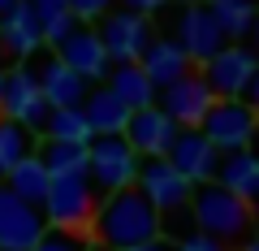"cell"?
<instances>
[{
  "mask_svg": "<svg viewBox=\"0 0 259 251\" xmlns=\"http://www.w3.org/2000/svg\"><path fill=\"white\" fill-rule=\"evenodd\" d=\"M250 152H255V156H259V130H255V139H250Z\"/></svg>",
  "mask_w": 259,
  "mask_h": 251,
  "instance_id": "37",
  "label": "cell"
},
{
  "mask_svg": "<svg viewBox=\"0 0 259 251\" xmlns=\"http://www.w3.org/2000/svg\"><path fill=\"white\" fill-rule=\"evenodd\" d=\"M52 56L61 61L65 69H74L87 87H91V83H104V78H108V69H112L108 56H104V48H100L95 26H87V22H78V26L52 48Z\"/></svg>",
  "mask_w": 259,
  "mask_h": 251,
  "instance_id": "12",
  "label": "cell"
},
{
  "mask_svg": "<svg viewBox=\"0 0 259 251\" xmlns=\"http://www.w3.org/2000/svg\"><path fill=\"white\" fill-rule=\"evenodd\" d=\"M65 5H69V13H74L78 22H87V26H91V22L104 18V13H112V5H117V0H65Z\"/></svg>",
  "mask_w": 259,
  "mask_h": 251,
  "instance_id": "29",
  "label": "cell"
},
{
  "mask_svg": "<svg viewBox=\"0 0 259 251\" xmlns=\"http://www.w3.org/2000/svg\"><path fill=\"white\" fill-rule=\"evenodd\" d=\"M168 39L182 48V56L190 61L194 69L207 65V61H212V56L229 44V39L221 35V26L212 22L207 5H182V9H177V22H173V35H168Z\"/></svg>",
  "mask_w": 259,
  "mask_h": 251,
  "instance_id": "8",
  "label": "cell"
},
{
  "mask_svg": "<svg viewBox=\"0 0 259 251\" xmlns=\"http://www.w3.org/2000/svg\"><path fill=\"white\" fill-rule=\"evenodd\" d=\"M177 5H203V0H177Z\"/></svg>",
  "mask_w": 259,
  "mask_h": 251,
  "instance_id": "38",
  "label": "cell"
},
{
  "mask_svg": "<svg viewBox=\"0 0 259 251\" xmlns=\"http://www.w3.org/2000/svg\"><path fill=\"white\" fill-rule=\"evenodd\" d=\"M134 173H139V156L130 152L121 134H100L87 143V182L100 199L134 186Z\"/></svg>",
  "mask_w": 259,
  "mask_h": 251,
  "instance_id": "4",
  "label": "cell"
},
{
  "mask_svg": "<svg viewBox=\"0 0 259 251\" xmlns=\"http://www.w3.org/2000/svg\"><path fill=\"white\" fill-rule=\"evenodd\" d=\"M255 225H259V204H255Z\"/></svg>",
  "mask_w": 259,
  "mask_h": 251,
  "instance_id": "39",
  "label": "cell"
},
{
  "mask_svg": "<svg viewBox=\"0 0 259 251\" xmlns=\"http://www.w3.org/2000/svg\"><path fill=\"white\" fill-rule=\"evenodd\" d=\"M26 9L35 13L39 30H44V48H56L69 30L78 26V18L69 13V5H65V0H26Z\"/></svg>",
  "mask_w": 259,
  "mask_h": 251,
  "instance_id": "24",
  "label": "cell"
},
{
  "mask_svg": "<svg viewBox=\"0 0 259 251\" xmlns=\"http://www.w3.org/2000/svg\"><path fill=\"white\" fill-rule=\"evenodd\" d=\"M30 251H95V242L87 238V234H69V230H52V225H48Z\"/></svg>",
  "mask_w": 259,
  "mask_h": 251,
  "instance_id": "28",
  "label": "cell"
},
{
  "mask_svg": "<svg viewBox=\"0 0 259 251\" xmlns=\"http://www.w3.org/2000/svg\"><path fill=\"white\" fill-rule=\"evenodd\" d=\"M164 160H168V165H173L190 186H203V182H212V177H216L221 152H216L199 130H177L173 143H168V152H164Z\"/></svg>",
  "mask_w": 259,
  "mask_h": 251,
  "instance_id": "14",
  "label": "cell"
},
{
  "mask_svg": "<svg viewBox=\"0 0 259 251\" xmlns=\"http://www.w3.org/2000/svg\"><path fill=\"white\" fill-rule=\"evenodd\" d=\"M95 35H100V48L108 56V65H139V56L156 39V22L139 18L130 9H112L95 22Z\"/></svg>",
  "mask_w": 259,
  "mask_h": 251,
  "instance_id": "5",
  "label": "cell"
},
{
  "mask_svg": "<svg viewBox=\"0 0 259 251\" xmlns=\"http://www.w3.org/2000/svg\"><path fill=\"white\" fill-rule=\"evenodd\" d=\"M0 52L9 56V61H18V65H26L30 56L44 52V30H39L35 13L26 9V0H18V5L0 18Z\"/></svg>",
  "mask_w": 259,
  "mask_h": 251,
  "instance_id": "16",
  "label": "cell"
},
{
  "mask_svg": "<svg viewBox=\"0 0 259 251\" xmlns=\"http://www.w3.org/2000/svg\"><path fill=\"white\" fill-rule=\"evenodd\" d=\"M156 238H160V212L134 191V186L100 199L95 221H91V242L95 247L130 251V247H143V242H156Z\"/></svg>",
  "mask_w": 259,
  "mask_h": 251,
  "instance_id": "1",
  "label": "cell"
},
{
  "mask_svg": "<svg viewBox=\"0 0 259 251\" xmlns=\"http://www.w3.org/2000/svg\"><path fill=\"white\" fill-rule=\"evenodd\" d=\"M39 56H44V61H39L30 74H35V83H39V91H44L48 109H82V100H87L91 87H87L74 69H65L52 52H39Z\"/></svg>",
  "mask_w": 259,
  "mask_h": 251,
  "instance_id": "17",
  "label": "cell"
},
{
  "mask_svg": "<svg viewBox=\"0 0 259 251\" xmlns=\"http://www.w3.org/2000/svg\"><path fill=\"white\" fill-rule=\"evenodd\" d=\"M48 100L44 91H39L35 74H30V65H13L9 74H5V91H0V117L18 121L26 134H39L48 121Z\"/></svg>",
  "mask_w": 259,
  "mask_h": 251,
  "instance_id": "7",
  "label": "cell"
},
{
  "mask_svg": "<svg viewBox=\"0 0 259 251\" xmlns=\"http://www.w3.org/2000/svg\"><path fill=\"white\" fill-rule=\"evenodd\" d=\"M130 251H173V247L164 238H156V242H143V247H130Z\"/></svg>",
  "mask_w": 259,
  "mask_h": 251,
  "instance_id": "34",
  "label": "cell"
},
{
  "mask_svg": "<svg viewBox=\"0 0 259 251\" xmlns=\"http://www.w3.org/2000/svg\"><path fill=\"white\" fill-rule=\"evenodd\" d=\"M13 5H18V0H0V18H5V13H9Z\"/></svg>",
  "mask_w": 259,
  "mask_h": 251,
  "instance_id": "36",
  "label": "cell"
},
{
  "mask_svg": "<svg viewBox=\"0 0 259 251\" xmlns=\"http://www.w3.org/2000/svg\"><path fill=\"white\" fill-rule=\"evenodd\" d=\"M212 104H216V95L207 91V83H203L199 69H190V74H182L177 83H168L164 91H156V109L173 121L177 130H199V121L207 117Z\"/></svg>",
  "mask_w": 259,
  "mask_h": 251,
  "instance_id": "9",
  "label": "cell"
},
{
  "mask_svg": "<svg viewBox=\"0 0 259 251\" xmlns=\"http://www.w3.org/2000/svg\"><path fill=\"white\" fill-rule=\"evenodd\" d=\"M173 251H229V247H221V242H216V238H207V234H199V230H194L190 238L173 242Z\"/></svg>",
  "mask_w": 259,
  "mask_h": 251,
  "instance_id": "30",
  "label": "cell"
},
{
  "mask_svg": "<svg viewBox=\"0 0 259 251\" xmlns=\"http://www.w3.org/2000/svg\"><path fill=\"white\" fill-rule=\"evenodd\" d=\"M250 5H259V0H250Z\"/></svg>",
  "mask_w": 259,
  "mask_h": 251,
  "instance_id": "41",
  "label": "cell"
},
{
  "mask_svg": "<svg viewBox=\"0 0 259 251\" xmlns=\"http://www.w3.org/2000/svg\"><path fill=\"white\" fill-rule=\"evenodd\" d=\"M238 251H259V234H250V238H246V242H242V247H238Z\"/></svg>",
  "mask_w": 259,
  "mask_h": 251,
  "instance_id": "35",
  "label": "cell"
},
{
  "mask_svg": "<svg viewBox=\"0 0 259 251\" xmlns=\"http://www.w3.org/2000/svg\"><path fill=\"white\" fill-rule=\"evenodd\" d=\"M190 217H194V230L216 238L221 247H242L250 234L259 230L255 225V208L246 199L229 195L225 186L216 182H203L190 191Z\"/></svg>",
  "mask_w": 259,
  "mask_h": 251,
  "instance_id": "2",
  "label": "cell"
},
{
  "mask_svg": "<svg viewBox=\"0 0 259 251\" xmlns=\"http://www.w3.org/2000/svg\"><path fill=\"white\" fill-rule=\"evenodd\" d=\"M207 13H212V22L221 26V35L229 39V44H242L250 30V18H255L259 5H250V0H203Z\"/></svg>",
  "mask_w": 259,
  "mask_h": 251,
  "instance_id": "23",
  "label": "cell"
},
{
  "mask_svg": "<svg viewBox=\"0 0 259 251\" xmlns=\"http://www.w3.org/2000/svg\"><path fill=\"white\" fill-rule=\"evenodd\" d=\"M95 208H100V195L91 191L87 173H69V177H52L48 182V195L39 204V212H44V221L52 230H69V234H87L91 238Z\"/></svg>",
  "mask_w": 259,
  "mask_h": 251,
  "instance_id": "3",
  "label": "cell"
},
{
  "mask_svg": "<svg viewBox=\"0 0 259 251\" xmlns=\"http://www.w3.org/2000/svg\"><path fill=\"white\" fill-rule=\"evenodd\" d=\"M173 134H177V126L156 109V104H151V109H134V113H130L121 139L130 143V152H134L139 160H156V156H164V152H168Z\"/></svg>",
  "mask_w": 259,
  "mask_h": 251,
  "instance_id": "15",
  "label": "cell"
},
{
  "mask_svg": "<svg viewBox=\"0 0 259 251\" xmlns=\"http://www.w3.org/2000/svg\"><path fill=\"white\" fill-rule=\"evenodd\" d=\"M139 69H143V74H147V83L156 87V91H164L168 83H177V78H182V74H190L194 65H190V61H186V56H182V48H177L173 39L156 35V39H151V44H147V52L139 56Z\"/></svg>",
  "mask_w": 259,
  "mask_h": 251,
  "instance_id": "19",
  "label": "cell"
},
{
  "mask_svg": "<svg viewBox=\"0 0 259 251\" xmlns=\"http://www.w3.org/2000/svg\"><path fill=\"white\" fill-rule=\"evenodd\" d=\"M216 186H225L229 195H238V199H246L250 208L259 204V156L255 152H225L221 156V165H216V177H212Z\"/></svg>",
  "mask_w": 259,
  "mask_h": 251,
  "instance_id": "18",
  "label": "cell"
},
{
  "mask_svg": "<svg viewBox=\"0 0 259 251\" xmlns=\"http://www.w3.org/2000/svg\"><path fill=\"white\" fill-rule=\"evenodd\" d=\"M39 134L52 143H91V126H87L82 109H52Z\"/></svg>",
  "mask_w": 259,
  "mask_h": 251,
  "instance_id": "26",
  "label": "cell"
},
{
  "mask_svg": "<svg viewBox=\"0 0 259 251\" xmlns=\"http://www.w3.org/2000/svg\"><path fill=\"white\" fill-rule=\"evenodd\" d=\"M0 91H5V74H0Z\"/></svg>",
  "mask_w": 259,
  "mask_h": 251,
  "instance_id": "40",
  "label": "cell"
},
{
  "mask_svg": "<svg viewBox=\"0 0 259 251\" xmlns=\"http://www.w3.org/2000/svg\"><path fill=\"white\" fill-rule=\"evenodd\" d=\"M255 130H259V121L242 100H216L212 109H207V117L199 121V134H203L221 156L225 152H246L250 139H255Z\"/></svg>",
  "mask_w": 259,
  "mask_h": 251,
  "instance_id": "6",
  "label": "cell"
},
{
  "mask_svg": "<svg viewBox=\"0 0 259 251\" xmlns=\"http://www.w3.org/2000/svg\"><path fill=\"white\" fill-rule=\"evenodd\" d=\"M242 44H246L250 52H255V61H259V9H255V18H250V30H246V39H242Z\"/></svg>",
  "mask_w": 259,
  "mask_h": 251,
  "instance_id": "33",
  "label": "cell"
},
{
  "mask_svg": "<svg viewBox=\"0 0 259 251\" xmlns=\"http://www.w3.org/2000/svg\"><path fill=\"white\" fill-rule=\"evenodd\" d=\"M242 104H246V109L255 113V121H259V65H255V74H250V83H246V95H242Z\"/></svg>",
  "mask_w": 259,
  "mask_h": 251,
  "instance_id": "32",
  "label": "cell"
},
{
  "mask_svg": "<svg viewBox=\"0 0 259 251\" xmlns=\"http://www.w3.org/2000/svg\"><path fill=\"white\" fill-rule=\"evenodd\" d=\"M104 87H108L130 113H134V109H151V104H156V87L147 83V74H143L139 65H112L108 78H104Z\"/></svg>",
  "mask_w": 259,
  "mask_h": 251,
  "instance_id": "21",
  "label": "cell"
},
{
  "mask_svg": "<svg viewBox=\"0 0 259 251\" xmlns=\"http://www.w3.org/2000/svg\"><path fill=\"white\" fill-rule=\"evenodd\" d=\"M44 230H48L44 212L35 204H22L9 186L0 182V251H30Z\"/></svg>",
  "mask_w": 259,
  "mask_h": 251,
  "instance_id": "13",
  "label": "cell"
},
{
  "mask_svg": "<svg viewBox=\"0 0 259 251\" xmlns=\"http://www.w3.org/2000/svg\"><path fill=\"white\" fill-rule=\"evenodd\" d=\"M82 117H87V126H91V139H100V134H121V130H125L130 109L100 83V87H91V91H87Z\"/></svg>",
  "mask_w": 259,
  "mask_h": 251,
  "instance_id": "20",
  "label": "cell"
},
{
  "mask_svg": "<svg viewBox=\"0 0 259 251\" xmlns=\"http://www.w3.org/2000/svg\"><path fill=\"white\" fill-rule=\"evenodd\" d=\"M48 182H52V173H48L44 165H39V156L30 152L26 160H18V165L5 173V186H9L13 195L22 199V204H44V195H48Z\"/></svg>",
  "mask_w": 259,
  "mask_h": 251,
  "instance_id": "22",
  "label": "cell"
},
{
  "mask_svg": "<svg viewBox=\"0 0 259 251\" xmlns=\"http://www.w3.org/2000/svg\"><path fill=\"white\" fill-rule=\"evenodd\" d=\"M30 152H35V134H26L18 121L0 117V182H5V173H9L18 160H26Z\"/></svg>",
  "mask_w": 259,
  "mask_h": 251,
  "instance_id": "27",
  "label": "cell"
},
{
  "mask_svg": "<svg viewBox=\"0 0 259 251\" xmlns=\"http://www.w3.org/2000/svg\"><path fill=\"white\" fill-rule=\"evenodd\" d=\"M35 156L52 177L87 173V143H52V139H44V148H35Z\"/></svg>",
  "mask_w": 259,
  "mask_h": 251,
  "instance_id": "25",
  "label": "cell"
},
{
  "mask_svg": "<svg viewBox=\"0 0 259 251\" xmlns=\"http://www.w3.org/2000/svg\"><path fill=\"white\" fill-rule=\"evenodd\" d=\"M134 191H139V195L147 199V204L156 208L160 217H168V212H177V208L190 204V191H194V186L186 182V177L177 173V169L168 165L164 156H156V160H139Z\"/></svg>",
  "mask_w": 259,
  "mask_h": 251,
  "instance_id": "10",
  "label": "cell"
},
{
  "mask_svg": "<svg viewBox=\"0 0 259 251\" xmlns=\"http://www.w3.org/2000/svg\"><path fill=\"white\" fill-rule=\"evenodd\" d=\"M168 0H121V9H130V13H139V18H151V13H160Z\"/></svg>",
  "mask_w": 259,
  "mask_h": 251,
  "instance_id": "31",
  "label": "cell"
},
{
  "mask_svg": "<svg viewBox=\"0 0 259 251\" xmlns=\"http://www.w3.org/2000/svg\"><path fill=\"white\" fill-rule=\"evenodd\" d=\"M255 65L259 61H255V52H250L246 44H225L207 65H199V74H203L207 91H212L216 100H242Z\"/></svg>",
  "mask_w": 259,
  "mask_h": 251,
  "instance_id": "11",
  "label": "cell"
}]
</instances>
